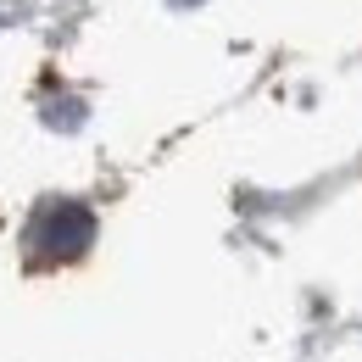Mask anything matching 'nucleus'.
<instances>
[{
  "mask_svg": "<svg viewBox=\"0 0 362 362\" xmlns=\"http://www.w3.org/2000/svg\"><path fill=\"white\" fill-rule=\"evenodd\" d=\"M90 240H95V212L78 201H56L34 228V245H45L50 257H78Z\"/></svg>",
  "mask_w": 362,
  "mask_h": 362,
  "instance_id": "nucleus-1",
  "label": "nucleus"
}]
</instances>
